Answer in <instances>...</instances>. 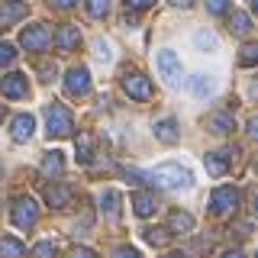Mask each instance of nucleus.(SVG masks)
I'll return each instance as SVG.
<instances>
[{
  "label": "nucleus",
  "mask_w": 258,
  "mask_h": 258,
  "mask_svg": "<svg viewBox=\"0 0 258 258\" xmlns=\"http://www.w3.org/2000/svg\"><path fill=\"white\" fill-rule=\"evenodd\" d=\"M142 181L155 184V187H165V190H190L194 187V174L184 165H177V161H165V165L145 171Z\"/></svg>",
  "instance_id": "1"
},
{
  "label": "nucleus",
  "mask_w": 258,
  "mask_h": 258,
  "mask_svg": "<svg viewBox=\"0 0 258 258\" xmlns=\"http://www.w3.org/2000/svg\"><path fill=\"white\" fill-rule=\"evenodd\" d=\"M45 129L52 139H68L71 136V110L61 100H52L45 107Z\"/></svg>",
  "instance_id": "2"
},
{
  "label": "nucleus",
  "mask_w": 258,
  "mask_h": 258,
  "mask_svg": "<svg viewBox=\"0 0 258 258\" xmlns=\"http://www.w3.org/2000/svg\"><path fill=\"white\" fill-rule=\"evenodd\" d=\"M207 210L213 216H229L239 210V190L232 187V184H223V187H216L213 194H210L207 200Z\"/></svg>",
  "instance_id": "3"
},
{
  "label": "nucleus",
  "mask_w": 258,
  "mask_h": 258,
  "mask_svg": "<svg viewBox=\"0 0 258 258\" xmlns=\"http://www.w3.org/2000/svg\"><path fill=\"white\" fill-rule=\"evenodd\" d=\"M10 220L20 226V229H32V226H36V220H39V204H36V197H29V194L16 197L13 207H10Z\"/></svg>",
  "instance_id": "4"
},
{
  "label": "nucleus",
  "mask_w": 258,
  "mask_h": 258,
  "mask_svg": "<svg viewBox=\"0 0 258 258\" xmlns=\"http://www.w3.org/2000/svg\"><path fill=\"white\" fill-rule=\"evenodd\" d=\"M64 94L68 97H87L91 94V71L84 64H75V68L64 71Z\"/></svg>",
  "instance_id": "5"
},
{
  "label": "nucleus",
  "mask_w": 258,
  "mask_h": 258,
  "mask_svg": "<svg viewBox=\"0 0 258 258\" xmlns=\"http://www.w3.org/2000/svg\"><path fill=\"white\" fill-rule=\"evenodd\" d=\"M123 94L129 100H152V84L142 71H126L123 75Z\"/></svg>",
  "instance_id": "6"
},
{
  "label": "nucleus",
  "mask_w": 258,
  "mask_h": 258,
  "mask_svg": "<svg viewBox=\"0 0 258 258\" xmlns=\"http://www.w3.org/2000/svg\"><path fill=\"white\" fill-rule=\"evenodd\" d=\"M48 26L45 23H32V26H26L20 32V45L26 48V52H42V48L48 45Z\"/></svg>",
  "instance_id": "7"
},
{
  "label": "nucleus",
  "mask_w": 258,
  "mask_h": 258,
  "mask_svg": "<svg viewBox=\"0 0 258 258\" xmlns=\"http://www.w3.org/2000/svg\"><path fill=\"white\" fill-rule=\"evenodd\" d=\"M158 75L165 84H181V58H177L171 48L158 52Z\"/></svg>",
  "instance_id": "8"
},
{
  "label": "nucleus",
  "mask_w": 258,
  "mask_h": 258,
  "mask_svg": "<svg viewBox=\"0 0 258 258\" xmlns=\"http://www.w3.org/2000/svg\"><path fill=\"white\" fill-rule=\"evenodd\" d=\"M0 94L4 97H10V100H20V97H26L29 94V81L23 71H10L4 81H0Z\"/></svg>",
  "instance_id": "9"
},
{
  "label": "nucleus",
  "mask_w": 258,
  "mask_h": 258,
  "mask_svg": "<svg viewBox=\"0 0 258 258\" xmlns=\"http://www.w3.org/2000/svg\"><path fill=\"white\" fill-rule=\"evenodd\" d=\"M239 152L236 149H226V152H207L204 155V168H207V174H213V177H223L226 174V158H236Z\"/></svg>",
  "instance_id": "10"
},
{
  "label": "nucleus",
  "mask_w": 258,
  "mask_h": 258,
  "mask_svg": "<svg viewBox=\"0 0 258 258\" xmlns=\"http://www.w3.org/2000/svg\"><path fill=\"white\" fill-rule=\"evenodd\" d=\"M26 10H29V7L23 4V0H7V4H0V32L10 29L16 20H23Z\"/></svg>",
  "instance_id": "11"
},
{
  "label": "nucleus",
  "mask_w": 258,
  "mask_h": 258,
  "mask_svg": "<svg viewBox=\"0 0 258 258\" xmlns=\"http://www.w3.org/2000/svg\"><path fill=\"white\" fill-rule=\"evenodd\" d=\"M42 197H45V204L48 207H55V210H61V207H68V200H71V190L64 187V184H42Z\"/></svg>",
  "instance_id": "12"
},
{
  "label": "nucleus",
  "mask_w": 258,
  "mask_h": 258,
  "mask_svg": "<svg viewBox=\"0 0 258 258\" xmlns=\"http://www.w3.org/2000/svg\"><path fill=\"white\" fill-rule=\"evenodd\" d=\"M32 129H36V116H32V113H20V116H13V123H10L13 142H26L32 136Z\"/></svg>",
  "instance_id": "13"
},
{
  "label": "nucleus",
  "mask_w": 258,
  "mask_h": 258,
  "mask_svg": "<svg viewBox=\"0 0 258 258\" xmlns=\"http://www.w3.org/2000/svg\"><path fill=\"white\" fill-rule=\"evenodd\" d=\"M207 129L213 136H229L232 129H236V116H232L229 110H220V113H213V116L207 119Z\"/></svg>",
  "instance_id": "14"
},
{
  "label": "nucleus",
  "mask_w": 258,
  "mask_h": 258,
  "mask_svg": "<svg viewBox=\"0 0 258 258\" xmlns=\"http://www.w3.org/2000/svg\"><path fill=\"white\" fill-rule=\"evenodd\" d=\"M119 204H123V197H119L116 187L100 190V213H103V216H110V220H119Z\"/></svg>",
  "instance_id": "15"
},
{
  "label": "nucleus",
  "mask_w": 258,
  "mask_h": 258,
  "mask_svg": "<svg viewBox=\"0 0 258 258\" xmlns=\"http://www.w3.org/2000/svg\"><path fill=\"white\" fill-rule=\"evenodd\" d=\"M55 45H58L61 52H75V48L81 45V29L78 26H61L58 32H55Z\"/></svg>",
  "instance_id": "16"
},
{
  "label": "nucleus",
  "mask_w": 258,
  "mask_h": 258,
  "mask_svg": "<svg viewBox=\"0 0 258 258\" xmlns=\"http://www.w3.org/2000/svg\"><path fill=\"white\" fill-rule=\"evenodd\" d=\"M194 229V216L187 210H174L171 216H168V232H174V236H187Z\"/></svg>",
  "instance_id": "17"
},
{
  "label": "nucleus",
  "mask_w": 258,
  "mask_h": 258,
  "mask_svg": "<svg viewBox=\"0 0 258 258\" xmlns=\"http://www.w3.org/2000/svg\"><path fill=\"white\" fill-rule=\"evenodd\" d=\"M133 210H136V216L139 220H149L152 213H155V197H149V194H133Z\"/></svg>",
  "instance_id": "18"
},
{
  "label": "nucleus",
  "mask_w": 258,
  "mask_h": 258,
  "mask_svg": "<svg viewBox=\"0 0 258 258\" xmlns=\"http://www.w3.org/2000/svg\"><path fill=\"white\" fill-rule=\"evenodd\" d=\"M26 245L16 236H0V258H23Z\"/></svg>",
  "instance_id": "19"
},
{
  "label": "nucleus",
  "mask_w": 258,
  "mask_h": 258,
  "mask_svg": "<svg viewBox=\"0 0 258 258\" xmlns=\"http://www.w3.org/2000/svg\"><path fill=\"white\" fill-rule=\"evenodd\" d=\"M229 29L236 32V36H248V32H252V16H248L245 10H232V16H229Z\"/></svg>",
  "instance_id": "20"
},
{
  "label": "nucleus",
  "mask_w": 258,
  "mask_h": 258,
  "mask_svg": "<svg viewBox=\"0 0 258 258\" xmlns=\"http://www.w3.org/2000/svg\"><path fill=\"white\" fill-rule=\"evenodd\" d=\"M187 91L194 97H210V94H213V78H210V75H194L190 84H187Z\"/></svg>",
  "instance_id": "21"
},
{
  "label": "nucleus",
  "mask_w": 258,
  "mask_h": 258,
  "mask_svg": "<svg viewBox=\"0 0 258 258\" xmlns=\"http://www.w3.org/2000/svg\"><path fill=\"white\" fill-rule=\"evenodd\" d=\"M61 171H64V158H61V152H48V155H42V174L58 177Z\"/></svg>",
  "instance_id": "22"
},
{
  "label": "nucleus",
  "mask_w": 258,
  "mask_h": 258,
  "mask_svg": "<svg viewBox=\"0 0 258 258\" xmlns=\"http://www.w3.org/2000/svg\"><path fill=\"white\" fill-rule=\"evenodd\" d=\"M75 155H78V165H91V158H94V142H91V136H78Z\"/></svg>",
  "instance_id": "23"
},
{
  "label": "nucleus",
  "mask_w": 258,
  "mask_h": 258,
  "mask_svg": "<svg viewBox=\"0 0 258 258\" xmlns=\"http://www.w3.org/2000/svg\"><path fill=\"white\" fill-rule=\"evenodd\" d=\"M155 136H158L161 142H174L177 139V123H174L171 116H168V119H158V123H155Z\"/></svg>",
  "instance_id": "24"
},
{
  "label": "nucleus",
  "mask_w": 258,
  "mask_h": 258,
  "mask_svg": "<svg viewBox=\"0 0 258 258\" xmlns=\"http://www.w3.org/2000/svg\"><path fill=\"white\" fill-rule=\"evenodd\" d=\"M255 61H258V45L255 42H245V45L239 48V64H242V68H252Z\"/></svg>",
  "instance_id": "25"
},
{
  "label": "nucleus",
  "mask_w": 258,
  "mask_h": 258,
  "mask_svg": "<svg viewBox=\"0 0 258 258\" xmlns=\"http://www.w3.org/2000/svg\"><path fill=\"white\" fill-rule=\"evenodd\" d=\"M110 4H113V0H87V16H94V20L107 16L110 13Z\"/></svg>",
  "instance_id": "26"
},
{
  "label": "nucleus",
  "mask_w": 258,
  "mask_h": 258,
  "mask_svg": "<svg viewBox=\"0 0 258 258\" xmlns=\"http://www.w3.org/2000/svg\"><path fill=\"white\" fill-rule=\"evenodd\" d=\"M145 242L149 245H155V248H161V245H168V229H145Z\"/></svg>",
  "instance_id": "27"
},
{
  "label": "nucleus",
  "mask_w": 258,
  "mask_h": 258,
  "mask_svg": "<svg viewBox=\"0 0 258 258\" xmlns=\"http://www.w3.org/2000/svg\"><path fill=\"white\" fill-rule=\"evenodd\" d=\"M13 61H16V48H13L10 42H4V39H0V64L7 68V64H13Z\"/></svg>",
  "instance_id": "28"
},
{
  "label": "nucleus",
  "mask_w": 258,
  "mask_h": 258,
  "mask_svg": "<svg viewBox=\"0 0 258 258\" xmlns=\"http://www.w3.org/2000/svg\"><path fill=\"white\" fill-rule=\"evenodd\" d=\"M32 258H55V245L48 239H42L36 248H32Z\"/></svg>",
  "instance_id": "29"
},
{
  "label": "nucleus",
  "mask_w": 258,
  "mask_h": 258,
  "mask_svg": "<svg viewBox=\"0 0 258 258\" xmlns=\"http://www.w3.org/2000/svg\"><path fill=\"white\" fill-rule=\"evenodd\" d=\"M194 42H197V48H210V52H216V39L210 36V32H197Z\"/></svg>",
  "instance_id": "30"
},
{
  "label": "nucleus",
  "mask_w": 258,
  "mask_h": 258,
  "mask_svg": "<svg viewBox=\"0 0 258 258\" xmlns=\"http://www.w3.org/2000/svg\"><path fill=\"white\" fill-rule=\"evenodd\" d=\"M204 4H207V10L213 16H223L226 10H229V0H204Z\"/></svg>",
  "instance_id": "31"
},
{
  "label": "nucleus",
  "mask_w": 258,
  "mask_h": 258,
  "mask_svg": "<svg viewBox=\"0 0 258 258\" xmlns=\"http://www.w3.org/2000/svg\"><path fill=\"white\" fill-rule=\"evenodd\" d=\"M94 52L100 55V61H113L110 58V42H103V39H94Z\"/></svg>",
  "instance_id": "32"
},
{
  "label": "nucleus",
  "mask_w": 258,
  "mask_h": 258,
  "mask_svg": "<svg viewBox=\"0 0 258 258\" xmlns=\"http://www.w3.org/2000/svg\"><path fill=\"white\" fill-rule=\"evenodd\" d=\"M123 4H126V10H136V13H139V10H149V7H155V0H123Z\"/></svg>",
  "instance_id": "33"
},
{
  "label": "nucleus",
  "mask_w": 258,
  "mask_h": 258,
  "mask_svg": "<svg viewBox=\"0 0 258 258\" xmlns=\"http://www.w3.org/2000/svg\"><path fill=\"white\" fill-rule=\"evenodd\" d=\"M68 258H97V252H91V248H84V245H75L68 252Z\"/></svg>",
  "instance_id": "34"
},
{
  "label": "nucleus",
  "mask_w": 258,
  "mask_h": 258,
  "mask_svg": "<svg viewBox=\"0 0 258 258\" xmlns=\"http://www.w3.org/2000/svg\"><path fill=\"white\" fill-rule=\"evenodd\" d=\"M113 258H142V255L136 252V248H129V245H119L116 252H113Z\"/></svg>",
  "instance_id": "35"
},
{
  "label": "nucleus",
  "mask_w": 258,
  "mask_h": 258,
  "mask_svg": "<svg viewBox=\"0 0 258 258\" xmlns=\"http://www.w3.org/2000/svg\"><path fill=\"white\" fill-rule=\"evenodd\" d=\"M52 7H58V10H71V7L78 4V0H48Z\"/></svg>",
  "instance_id": "36"
},
{
  "label": "nucleus",
  "mask_w": 258,
  "mask_h": 258,
  "mask_svg": "<svg viewBox=\"0 0 258 258\" xmlns=\"http://www.w3.org/2000/svg\"><path fill=\"white\" fill-rule=\"evenodd\" d=\"M171 7H181V10H187V7H194V0H168Z\"/></svg>",
  "instance_id": "37"
},
{
  "label": "nucleus",
  "mask_w": 258,
  "mask_h": 258,
  "mask_svg": "<svg viewBox=\"0 0 258 258\" xmlns=\"http://www.w3.org/2000/svg\"><path fill=\"white\" fill-rule=\"evenodd\" d=\"M42 78H45V81L55 78V64H42Z\"/></svg>",
  "instance_id": "38"
},
{
  "label": "nucleus",
  "mask_w": 258,
  "mask_h": 258,
  "mask_svg": "<svg viewBox=\"0 0 258 258\" xmlns=\"http://www.w3.org/2000/svg\"><path fill=\"white\" fill-rule=\"evenodd\" d=\"M223 258H245V255H242L239 248H229V252H223Z\"/></svg>",
  "instance_id": "39"
},
{
  "label": "nucleus",
  "mask_w": 258,
  "mask_h": 258,
  "mask_svg": "<svg viewBox=\"0 0 258 258\" xmlns=\"http://www.w3.org/2000/svg\"><path fill=\"white\" fill-rule=\"evenodd\" d=\"M4 116H7V107H4V103H0V123H4Z\"/></svg>",
  "instance_id": "40"
}]
</instances>
